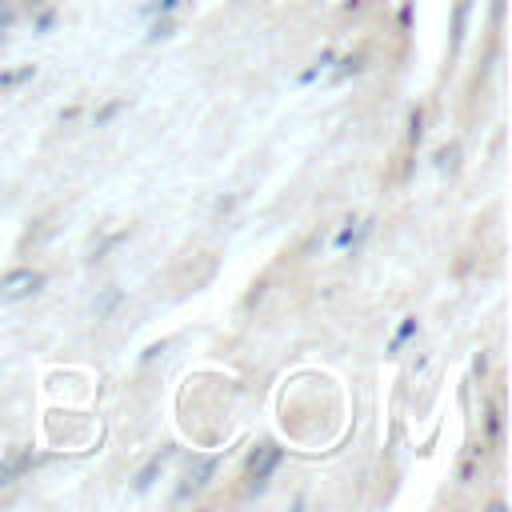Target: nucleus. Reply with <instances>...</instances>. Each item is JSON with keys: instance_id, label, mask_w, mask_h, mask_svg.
Instances as JSON below:
<instances>
[{"instance_id": "f257e3e1", "label": "nucleus", "mask_w": 512, "mask_h": 512, "mask_svg": "<svg viewBox=\"0 0 512 512\" xmlns=\"http://www.w3.org/2000/svg\"><path fill=\"white\" fill-rule=\"evenodd\" d=\"M280 448L272 444V440H264L260 448H252V456H248V488L252 492H264L268 488V480H272V472L280 468Z\"/></svg>"}, {"instance_id": "f03ea898", "label": "nucleus", "mask_w": 512, "mask_h": 512, "mask_svg": "<svg viewBox=\"0 0 512 512\" xmlns=\"http://www.w3.org/2000/svg\"><path fill=\"white\" fill-rule=\"evenodd\" d=\"M216 468H220V456H192V460H188V468H184V480H180L176 496H180V500H188V496L204 492V488L212 484Z\"/></svg>"}, {"instance_id": "7ed1b4c3", "label": "nucleus", "mask_w": 512, "mask_h": 512, "mask_svg": "<svg viewBox=\"0 0 512 512\" xmlns=\"http://www.w3.org/2000/svg\"><path fill=\"white\" fill-rule=\"evenodd\" d=\"M40 284H44V272H36V268H12V272L0 276V296L20 300V296L40 292Z\"/></svg>"}, {"instance_id": "20e7f679", "label": "nucleus", "mask_w": 512, "mask_h": 512, "mask_svg": "<svg viewBox=\"0 0 512 512\" xmlns=\"http://www.w3.org/2000/svg\"><path fill=\"white\" fill-rule=\"evenodd\" d=\"M40 464V456H32V448H20V452H12L4 464H0V488L4 484H12V480H20L24 472H32Z\"/></svg>"}, {"instance_id": "39448f33", "label": "nucleus", "mask_w": 512, "mask_h": 512, "mask_svg": "<svg viewBox=\"0 0 512 512\" xmlns=\"http://www.w3.org/2000/svg\"><path fill=\"white\" fill-rule=\"evenodd\" d=\"M168 460H172V448H164V452H156V456H152V460H148V464H144V468L136 472V484H132V488H136V492H144V488H152V480H156V476L164 472V464H168Z\"/></svg>"}, {"instance_id": "423d86ee", "label": "nucleus", "mask_w": 512, "mask_h": 512, "mask_svg": "<svg viewBox=\"0 0 512 512\" xmlns=\"http://www.w3.org/2000/svg\"><path fill=\"white\" fill-rule=\"evenodd\" d=\"M336 64V60H332ZM364 68V52H348V56H340V64H336V72H332V80H348V76H356Z\"/></svg>"}, {"instance_id": "0eeeda50", "label": "nucleus", "mask_w": 512, "mask_h": 512, "mask_svg": "<svg viewBox=\"0 0 512 512\" xmlns=\"http://www.w3.org/2000/svg\"><path fill=\"white\" fill-rule=\"evenodd\" d=\"M484 432H488V444H500L504 440V420H500V408L496 404L484 408Z\"/></svg>"}, {"instance_id": "6e6552de", "label": "nucleus", "mask_w": 512, "mask_h": 512, "mask_svg": "<svg viewBox=\"0 0 512 512\" xmlns=\"http://www.w3.org/2000/svg\"><path fill=\"white\" fill-rule=\"evenodd\" d=\"M468 8H472V0H460L456 4V16H452V52L460 48V40H464V24H468Z\"/></svg>"}, {"instance_id": "1a4fd4ad", "label": "nucleus", "mask_w": 512, "mask_h": 512, "mask_svg": "<svg viewBox=\"0 0 512 512\" xmlns=\"http://www.w3.org/2000/svg\"><path fill=\"white\" fill-rule=\"evenodd\" d=\"M332 60H336V52H328V48H324V52H320V56H316V64H312V68H304V72H300V84H312V80H316V76H320V72H328V68H332Z\"/></svg>"}, {"instance_id": "9d476101", "label": "nucleus", "mask_w": 512, "mask_h": 512, "mask_svg": "<svg viewBox=\"0 0 512 512\" xmlns=\"http://www.w3.org/2000/svg\"><path fill=\"white\" fill-rule=\"evenodd\" d=\"M32 76H36V64L8 68V72H0V88H16V84H24V80H32Z\"/></svg>"}, {"instance_id": "9b49d317", "label": "nucleus", "mask_w": 512, "mask_h": 512, "mask_svg": "<svg viewBox=\"0 0 512 512\" xmlns=\"http://www.w3.org/2000/svg\"><path fill=\"white\" fill-rule=\"evenodd\" d=\"M120 300H124V292H120V288H108V292H100V300H96V320H104V316H108V312H112Z\"/></svg>"}, {"instance_id": "f8f14e48", "label": "nucleus", "mask_w": 512, "mask_h": 512, "mask_svg": "<svg viewBox=\"0 0 512 512\" xmlns=\"http://www.w3.org/2000/svg\"><path fill=\"white\" fill-rule=\"evenodd\" d=\"M416 328H420V324H416V316H408V320L396 328V336H392L388 352H400V348H404V340H412V336H416Z\"/></svg>"}, {"instance_id": "ddd939ff", "label": "nucleus", "mask_w": 512, "mask_h": 512, "mask_svg": "<svg viewBox=\"0 0 512 512\" xmlns=\"http://www.w3.org/2000/svg\"><path fill=\"white\" fill-rule=\"evenodd\" d=\"M476 472H480V448H472V452L464 456V464H460V484H472Z\"/></svg>"}, {"instance_id": "4468645a", "label": "nucleus", "mask_w": 512, "mask_h": 512, "mask_svg": "<svg viewBox=\"0 0 512 512\" xmlns=\"http://www.w3.org/2000/svg\"><path fill=\"white\" fill-rule=\"evenodd\" d=\"M420 136H424V112L412 108V116H408V144H420Z\"/></svg>"}, {"instance_id": "2eb2a0df", "label": "nucleus", "mask_w": 512, "mask_h": 512, "mask_svg": "<svg viewBox=\"0 0 512 512\" xmlns=\"http://www.w3.org/2000/svg\"><path fill=\"white\" fill-rule=\"evenodd\" d=\"M176 8H180V0H152V4H144L148 16H172Z\"/></svg>"}, {"instance_id": "dca6fc26", "label": "nucleus", "mask_w": 512, "mask_h": 512, "mask_svg": "<svg viewBox=\"0 0 512 512\" xmlns=\"http://www.w3.org/2000/svg\"><path fill=\"white\" fill-rule=\"evenodd\" d=\"M456 156H460V144H448V148L436 152V164L440 168H456Z\"/></svg>"}, {"instance_id": "f3484780", "label": "nucleus", "mask_w": 512, "mask_h": 512, "mask_svg": "<svg viewBox=\"0 0 512 512\" xmlns=\"http://www.w3.org/2000/svg\"><path fill=\"white\" fill-rule=\"evenodd\" d=\"M120 108H124V100H108V104H104V108L96 112V124H108V120H112V116H116Z\"/></svg>"}, {"instance_id": "a211bd4d", "label": "nucleus", "mask_w": 512, "mask_h": 512, "mask_svg": "<svg viewBox=\"0 0 512 512\" xmlns=\"http://www.w3.org/2000/svg\"><path fill=\"white\" fill-rule=\"evenodd\" d=\"M56 24V8H44L40 16H36V32H48Z\"/></svg>"}, {"instance_id": "6ab92c4d", "label": "nucleus", "mask_w": 512, "mask_h": 512, "mask_svg": "<svg viewBox=\"0 0 512 512\" xmlns=\"http://www.w3.org/2000/svg\"><path fill=\"white\" fill-rule=\"evenodd\" d=\"M168 32H172V20L164 16V20H156V24H152V32H148V40H160V36H168Z\"/></svg>"}, {"instance_id": "aec40b11", "label": "nucleus", "mask_w": 512, "mask_h": 512, "mask_svg": "<svg viewBox=\"0 0 512 512\" xmlns=\"http://www.w3.org/2000/svg\"><path fill=\"white\" fill-rule=\"evenodd\" d=\"M412 12H416V4L404 0V4H400V28H412Z\"/></svg>"}]
</instances>
